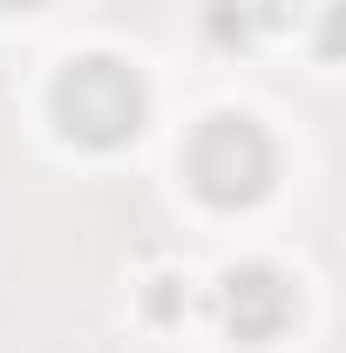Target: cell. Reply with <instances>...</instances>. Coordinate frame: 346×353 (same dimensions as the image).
I'll use <instances>...</instances> for the list:
<instances>
[{
    "label": "cell",
    "instance_id": "5b68a950",
    "mask_svg": "<svg viewBox=\"0 0 346 353\" xmlns=\"http://www.w3.org/2000/svg\"><path fill=\"white\" fill-rule=\"evenodd\" d=\"M0 7H21V14H28V7H41V0H0Z\"/></svg>",
    "mask_w": 346,
    "mask_h": 353
},
{
    "label": "cell",
    "instance_id": "6da1fadb",
    "mask_svg": "<svg viewBox=\"0 0 346 353\" xmlns=\"http://www.w3.org/2000/svg\"><path fill=\"white\" fill-rule=\"evenodd\" d=\"M150 116V88L116 54H82L54 75V123L82 150H123Z\"/></svg>",
    "mask_w": 346,
    "mask_h": 353
},
{
    "label": "cell",
    "instance_id": "7a4b0ae2",
    "mask_svg": "<svg viewBox=\"0 0 346 353\" xmlns=\"http://www.w3.org/2000/svg\"><path fill=\"white\" fill-rule=\"evenodd\" d=\"M278 176V150L252 116H211L204 130L190 136V183L197 197L217 211H245L258 204Z\"/></svg>",
    "mask_w": 346,
    "mask_h": 353
},
{
    "label": "cell",
    "instance_id": "3957f363",
    "mask_svg": "<svg viewBox=\"0 0 346 353\" xmlns=\"http://www.w3.org/2000/svg\"><path fill=\"white\" fill-rule=\"evenodd\" d=\"M224 326H231V340H245V347L278 340V333L292 326V285H285V272H272V265H238V272L224 279Z\"/></svg>",
    "mask_w": 346,
    "mask_h": 353
},
{
    "label": "cell",
    "instance_id": "277c9868",
    "mask_svg": "<svg viewBox=\"0 0 346 353\" xmlns=\"http://www.w3.org/2000/svg\"><path fill=\"white\" fill-rule=\"evenodd\" d=\"M211 41L217 48H238V41H252V0H211Z\"/></svg>",
    "mask_w": 346,
    "mask_h": 353
}]
</instances>
